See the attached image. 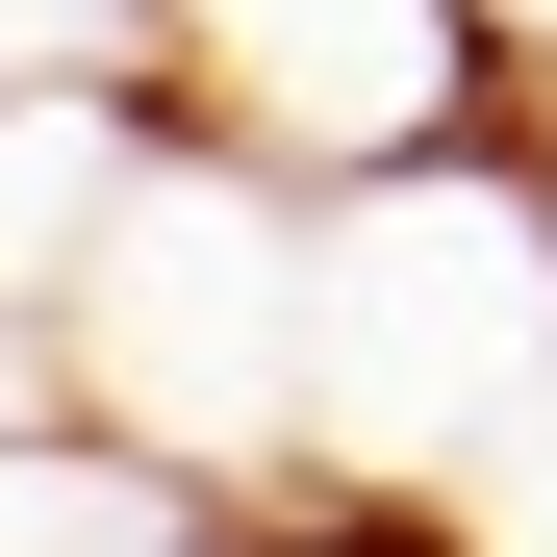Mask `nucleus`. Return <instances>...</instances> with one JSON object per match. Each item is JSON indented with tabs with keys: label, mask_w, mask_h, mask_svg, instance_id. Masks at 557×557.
Instances as JSON below:
<instances>
[{
	"label": "nucleus",
	"mask_w": 557,
	"mask_h": 557,
	"mask_svg": "<svg viewBox=\"0 0 557 557\" xmlns=\"http://www.w3.org/2000/svg\"><path fill=\"white\" fill-rule=\"evenodd\" d=\"M532 381H557V177L507 127L305 203V482L456 507V456H482Z\"/></svg>",
	"instance_id": "nucleus-1"
},
{
	"label": "nucleus",
	"mask_w": 557,
	"mask_h": 557,
	"mask_svg": "<svg viewBox=\"0 0 557 557\" xmlns=\"http://www.w3.org/2000/svg\"><path fill=\"white\" fill-rule=\"evenodd\" d=\"M76 406L203 456V482H305V177L228 127H152L127 228L76 253Z\"/></svg>",
	"instance_id": "nucleus-2"
},
{
	"label": "nucleus",
	"mask_w": 557,
	"mask_h": 557,
	"mask_svg": "<svg viewBox=\"0 0 557 557\" xmlns=\"http://www.w3.org/2000/svg\"><path fill=\"white\" fill-rule=\"evenodd\" d=\"M102 51L152 76L177 127L278 152L305 203L456 152V127H507V26H482V0H102Z\"/></svg>",
	"instance_id": "nucleus-3"
},
{
	"label": "nucleus",
	"mask_w": 557,
	"mask_h": 557,
	"mask_svg": "<svg viewBox=\"0 0 557 557\" xmlns=\"http://www.w3.org/2000/svg\"><path fill=\"white\" fill-rule=\"evenodd\" d=\"M152 76L127 51H0V305H76V253L127 228V177H152Z\"/></svg>",
	"instance_id": "nucleus-4"
},
{
	"label": "nucleus",
	"mask_w": 557,
	"mask_h": 557,
	"mask_svg": "<svg viewBox=\"0 0 557 557\" xmlns=\"http://www.w3.org/2000/svg\"><path fill=\"white\" fill-rule=\"evenodd\" d=\"M0 557H253V482H203L102 406H26L0 431Z\"/></svg>",
	"instance_id": "nucleus-5"
},
{
	"label": "nucleus",
	"mask_w": 557,
	"mask_h": 557,
	"mask_svg": "<svg viewBox=\"0 0 557 557\" xmlns=\"http://www.w3.org/2000/svg\"><path fill=\"white\" fill-rule=\"evenodd\" d=\"M456 557H557V381H532L482 456H456Z\"/></svg>",
	"instance_id": "nucleus-6"
},
{
	"label": "nucleus",
	"mask_w": 557,
	"mask_h": 557,
	"mask_svg": "<svg viewBox=\"0 0 557 557\" xmlns=\"http://www.w3.org/2000/svg\"><path fill=\"white\" fill-rule=\"evenodd\" d=\"M26 406H76V330H51V305H0V431H26Z\"/></svg>",
	"instance_id": "nucleus-7"
},
{
	"label": "nucleus",
	"mask_w": 557,
	"mask_h": 557,
	"mask_svg": "<svg viewBox=\"0 0 557 557\" xmlns=\"http://www.w3.org/2000/svg\"><path fill=\"white\" fill-rule=\"evenodd\" d=\"M507 152H532V177H557V51H532V76H507Z\"/></svg>",
	"instance_id": "nucleus-8"
},
{
	"label": "nucleus",
	"mask_w": 557,
	"mask_h": 557,
	"mask_svg": "<svg viewBox=\"0 0 557 557\" xmlns=\"http://www.w3.org/2000/svg\"><path fill=\"white\" fill-rule=\"evenodd\" d=\"M482 26H507V76H532V51H557V0H482Z\"/></svg>",
	"instance_id": "nucleus-9"
}]
</instances>
